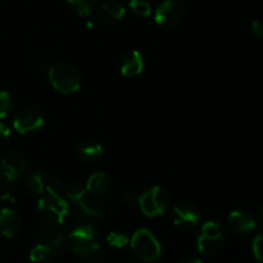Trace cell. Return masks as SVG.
I'll return each mask as SVG.
<instances>
[{"instance_id":"obj_1","label":"cell","mask_w":263,"mask_h":263,"mask_svg":"<svg viewBox=\"0 0 263 263\" xmlns=\"http://www.w3.org/2000/svg\"><path fill=\"white\" fill-rule=\"evenodd\" d=\"M49 80L57 91L62 94L76 92L81 86V76L72 64L59 62L49 69Z\"/></svg>"},{"instance_id":"obj_2","label":"cell","mask_w":263,"mask_h":263,"mask_svg":"<svg viewBox=\"0 0 263 263\" xmlns=\"http://www.w3.org/2000/svg\"><path fill=\"white\" fill-rule=\"evenodd\" d=\"M72 251L82 258H91L100 249L98 231L91 225H79L69 233Z\"/></svg>"},{"instance_id":"obj_3","label":"cell","mask_w":263,"mask_h":263,"mask_svg":"<svg viewBox=\"0 0 263 263\" xmlns=\"http://www.w3.org/2000/svg\"><path fill=\"white\" fill-rule=\"evenodd\" d=\"M131 248L134 253L146 263H153L161 257L162 248L156 236L146 229H140L131 239Z\"/></svg>"},{"instance_id":"obj_4","label":"cell","mask_w":263,"mask_h":263,"mask_svg":"<svg viewBox=\"0 0 263 263\" xmlns=\"http://www.w3.org/2000/svg\"><path fill=\"white\" fill-rule=\"evenodd\" d=\"M45 195L39 200V210L49 222L62 225L68 216V203L59 195V193L51 192L48 189H45Z\"/></svg>"},{"instance_id":"obj_5","label":"cell","mask_w":263,"mask_h":263,"mask_svg":"<svg viewBox=\"0 0 263 263\" xmlns=\"http://www.w3.org/2000/svg\"><path fill=\"white\" fill-rule=\"evenodd\" d=\"M141 212L149 217L161 216L166 212L170 204V194L164 187L153 186L139 198Z\"/></svg>"},{"instance_id":"obj_6","label":"cell","mask_w":263,"mask_h":263,"mask_svg":"<svg viewBox=\"0 0 263 263\" xmlns=\"http://www.w3.org/2000/svg\"><path fill=\"white\" fill-rule=\"evenodd\" d=\"M184 18V5L179 0H163L154 12V20L162 27H175Z\"/></svg>"},{"instance_id":"obj_7","label":"cell","mask_w":263,"mask_h":263,"mask_svg":"<svg viewBox=\"0 0 263 263\" xmlns=\"http://www.w3.org/2000/svg\"><path fill=\"white\" fill-rule=\"evenodd\" d=\"M13 126L20 134L35 133L44 126V117L35 108H23L15 116Z\"/></svg>"},{"instance_id":"obj_8","label":"cell","mask_w":263,"mask_h":263,"mask_svg":"<svg viewBox=\"0 0 263 263\" xmlns=\"http://www.w3.org/2000/svg\"><path fill=\"white\" fill-rule=\"evenodd\" d=\"M172 217H174L175 225L182 229L195 228L200 221L199 212L187 203H181V204H177L176 207H174Z\"/></svg>"},{"instance_id":"obj_9","label":"cell","mask_w":263,"mask_h":263,"mask_svg":"<svg viewBox=\"0 0 263 263\" xmlns=\"http://www.w3.org/2000/svg\"><path fill=\"white\" fill-rule=\"evenodd\" d=\"M21 217L12 208H3L0 211V233L5 238H14L21 230Z\"/></svg>"},{"instance_id":"obj_10","label":"cell","mask_w":263,"mask_h":263,"mask_svg":"<svg viewBox=\"0 0 263 263\" xmlns=\"http://www.w3.org/2000/svg\"><path fill=\"white\" fill-rule=\"evenodd\" d=\"M0 162L10 172V175L14 179H17L18 176L25 174V171L28 167L27 158L25 156H22L21 153H18V152H8V153L3 154L0 157Z\"/></svg>"},{"instance_id":"obj_11","label":"cell","mask_w":263,"mask_h":263,"mask_svg":"<svg viewBox=\"0 0 263 263\" xmlns=\"http://www.w3.org/2000/svg\"><path fill=\"white\" fill-rule=\"evenodd\" d=\"M144 69V58L138 50H131L123 57L121 63V73L126 77H135Z\"/></svg>"},{"instance_id":"obj_12","label":"cell","mask_w":263,"mask_h":263,"mask_svg":"<svg viewBox=\"0 0 263 263\" xmlns=\"http://www.w3.org/2000/svg\"><path fill=\"white\" fill-rule=\"evenodd\" d=\"M110 187H112V179L105 172H95L86 182V192L95 197L107 194Z\"/></svg>"},{"instance_id":"obj_13","label":"cell","mask_w":263,"mask_h":263,"mask_svg":"<svg viewBox=\"0 0 263 263\" xmlns=\"http://www.w3.org/2000/svg\"><path fill=\"white\" fill-rule=\"evenodd\" d=\"M229 225L235 233L247 234L256 229V220L243 211H234L229 216Z\"/></svg>"},{"instance_id":"obj_14","label":"cell","mask_w":263,"mask_h":263,"mask_svg":"<svg viewBox=\"0 0 263 263\" xmlns=\"http://www.w3.org/2000/svg\"><path fill=\"white\" fill-rule=\"evenodd\" d=\"M76 203L80 210L82 211V213H85L89 217L103 218L105 216V211L102 203L98 200L95 195H91L90 193H85Z\"/></svg>"},{"instance_id":"obj_15","label":"cell","mask_w":263,"mask_h":263,"mask_svg":"<svg viewBox=\"0 0 263 263\" xmlns=\"http://www.w3.org/2000/svg\"><path fill=\"white\" fill-rule=\"evenodd\" d=\"M125 5L118 0H105L99 7V17L104 22H117L125 15Z\"/></svg>"},{"instance_id":"obj_16","label":"cell","mask_w":263,"mask_h":263,"mask_svg":"<svg viewBox=\"0 0 263 263\" xmlns=\"http://www.w3.org/2000/svg\"><path fill=\"white\" fill-rule=\"evenodd\" d=\"M40 239L41 243L48 246L53 252L61 251L64 244V234L54 226L43 229L40 233Z\"/></svg>"},{"instance_id":"obj_17","label":"cell","mask_w":263,"mask_h":263,"mask_svg":"<svg viewBox=\"0 0 263 263\" xmlns=\"http://www.w3.org/2000/svg\"><path fill=\"white\" fill-rule=\"evenodd\" d=\"M77 153L84 161H95L103 154V148L100 144L94 140H85L77 146Z\"/></svg>"},{"instance_id":"obj_18","label":"cell","mask_w":263,"mask_h":263,"mask_svg":"<svg viewBox=\"0 0 263 263\" xmlns=\"http://www.w3.org/2000/svg\"><path fill=\"white\" fill-rule=\"evenodd\" d=\"M198 249L203 254H215L222 248L223 239H210L205 236H198Z\"/></svg>"},{"instance_id":"obj_19","label":"cell","mask_w":263,"mask_h":263,"mask_svg":"<svg viewBox=\"0 0 263 263\" xmlns=\"http://www.w3.org/2000/svg\"><path fill=\"white\" fill-rule=\"evenodd\" d=\"M45 176L41 172H33L27 179V189L31 194L39 195L43 194L45 190Z\"/></svg>"},{"instance_id":"obj_20","label":"cell","mask_w":263,"mask_h":263,"mask_svg":"<svg viewBox=\"0 0 263 263\" xmlns=\"http://www.w3.org/2000/svg\"><path fill=\"white\" fill-rule=\"evenodd\" d=\"M51 253H53V251H51L48 246L40 243L31 249L30 259L33 263H44L50 258Z\"/></svg>"},{"instance_id":"obj_21","label":"cell","mask_w":263,"mask_h":263,"mask_svg":"<svg viewBox=\"0 0 263 263\" xmlns=\"http://www.w3.org/2000/svg\"><path fill=\"white\" fill-rule=\"evenodd\" d=\"M67 2H68L72 10L80 15L91 14L95 5V0H67Z\"/></svg>"},{"instance_id":"obj_22","label":"cell","mask_w":263,"mask_h":263,"mask_svg":"<svg viewBox=\"0 0 263 263\" xmlns=\"http://www.w3.org/2000/svg\"><path fill=\"white\" fill-rule=\"evenodd\" d=\"M200 235L205 236L210 239H223V233L221 226L215 221H207L203 223L202 230H200Z\"/></svg>"},{"instance_id":"obj_23","label":"cell","mask_w":263,"mask_h":263,"mask_svg":"<svg viewBox=\"0 0 263 263\" xmlns=\"http://www.w3.org/2000/svg\"><path fill=\"white\" fill-rule=\"evenodd\" d=\"M130 9L138 17H148L152 13V7L148 0H130Z\"/></svg>"},{"instance_id":"obj_24","label":"cell","mask_w":263,"mask_h":263,"mask_svg":"<svg viewBox=\"0 0 263 263\" xmlns=\"http://www.w3.org/2000/svg\"><path fill=\"white\" fill-rule=\"evenodd\" d=\"M107 240H108V243L113 247V248L121 249V248H123V247L127 246L128 241H130V239H128V236L126 235L125 233H122V231L115 230V231H110V233L108 234Z\"/></svg>"},{"instance_id":"obj_25","label":"cell","mask_w":263,"mask_h":263,"mask_svg":"<svg viewBox=\"0 0 263 263\" xmlns=\"http://www.w3.org/2000/svg\"><path fill=\"white\" fill-rule=\"evenodd\" d=\"M12 108V98L5 90L0 91V118H5Z\"/></svg>"},{"instance_id":"obj_26","label":"cell","mask_w":263,"mask_h":263,"mask_svg":"<svg viewBox=\"0 0 263 263\" xmlns=\"http://www.w3.org/2000/svg\"><path fill=\"white\" fill-rule=\"evenodd\" d=\"M85 193H86V187H84L82 185H80V184H73L68 187L67 195H68V198L72 200V202L76 203L77 200H79L80 198L85 194Z\"/></svg>"},{"instance_id":"obj_27","label":"cell","mask_w":263,"mask_h":263,"mask_svg":"<svg viewBox=\"0 0 263 263\" xmlns=\"http://www.w3.org/2000/svg\"><path fill=\"white\" fill-rule=\"evenodd\" d=\"M252 249H253V254L257 261L263 263V234L254 238L253 244H252Z\"/></svg>"},{"instance_id":"obj_28","label":"cell","mask_w":263,"mask_h":263,"mask_svg":"<svg viewBox=\"0 0 263 263\" xmlns=\"http://www.w3.org/2000/svg\"><path fill=\"white\" fill-rule=\"evenodd\" d=\"M14 180V177L10 175V172L8 171V170L3 166L2 162H0V184H10V182H13Z\"/></svg>"},{"instance_id":"obj_29","label":"cell","mask_w":263,"mask_h":263,"mask_svg":"<svg viewBox=\"0 0 263 263\" xmlns=\"http://www.w3.org/2000/svg\"><path fill=\"white\" fill-rule=\"evenodd\" d=\"M252 31L257 37L263 39V20H256L252 22Z\"/></svg>"},{"instance_id":"obj_30","label":"cell","mask_w":263,"mask_h":263,"mask_svg":"<svg viewBox=\"0 0 263 263\" xmlns=\"http://www.w3.org/2000/svg\"><path fill=\"white\" fill-rule=\"evenodd\" d=\"M10 136V128L5 123L0 122V143L5 141Z\"/></svg>"},{"instance_id":"obj_31","label":"cell","mask_w":263,"mask_h":263,"mask_svg":"<svg viewBox=\"0 0 263 263\" xmlns=\"http://www.w3.org/2000/svg\"><path fill=\"white\" fill-rule=\"evenodd\" d=\"M139 198H140V197H138V194H136V193L134 192V190H131V192H127L125 194V199L127 200L128 203H135L136 200H138V202H139Z\"/></svg>"},{"instance_id":"obj_32","label":"cell","mask_w":263,"mask_h":263,"mask_svg":"<svg viewBox=\"0 0 263 263\" xmlns=\"http://www.w3.org/2000/svg\"><path fill=\"white\" fill-rule=\"evenodd\" d=\"M257 221H258L259 225L263 228V207L258 211V216H257Z\"/></svg>"},{"instance_id":"obj_33","label":"cell","mask_w":263,"mask_h":263,"mask_svg":"<svg viewBox=\"0 0 263 263\" xmlns=\"http://www.w3.org/2000/svg\"><path fill=\"white\" fill-rule=\"evenodd\" d=\"M181 263H202V261H199V259H186V261Z\"/></svg>"}]
</instances>
